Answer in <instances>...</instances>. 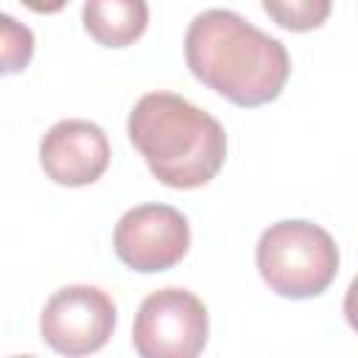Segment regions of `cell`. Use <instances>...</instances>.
Wrapping results in <instances>:
<instances>
[{"label":"cell","instance_id":"cell-1","mask_svg":"<svg viewBox=\"0 0 358 358\" xmlns=\"http://www.w3.org/2000/svg\"><path fill=\"white\" fill-rule=\"evenodd\" d=\"M185 62L201 84L246 109L274 101L291 76L285 45L229 8L193 17L185 34Z\"/></svg>","mask_w":358,"mask_h":358},{"label":"cell","instance_id":"cell-2","mask_svg":"<svg viewBox=\"0 0 358 358\" xmlns=\"http://www.w3.org/2000/svg\"><path fill=\"white\" fill-rule=\"evenodd\" d=\"M129 140L168 187L207 185L227 159L224 126L176 92H148L129 112Z\"/></svg>","mask_w":358,"mask_h":358},{"label":"cell","instance_id":"cell-3","mask_svg":"<svg viewBox=\"0 0 358 358\" xmlns=\"http://www.w3.org/2000/svg\"><path fill=\"white\" fill-rule=\"evenodd\" d=\"M263 282L285 299H310L338 274V246L327 229L305 218L271 224L257 241Z\"/></svg>","mask_w":358,"mask_h":358},{"label":"cell","instance_id":"cell-4","mask_svg":"<svg viewBox=\"0 0 358 358\" xmlns=\"http://www.w3.org/2000/svg\"><path fill=\"white\" fill-rule=\"evenodd\" d=\"M207 308L187 288H159L140 302L131 341L140 358H199L207 344Z\"/></svg>","mask_w":358,"mask_h":358},{"label":"cell","instance_id":"cell-5","mask_svg":"<svg viewBox=\"0 0 358 358\" xmlns=\"http://www.w3.org/2000/svg\"><path fill=\"white\" fill-rule=\"evenodd\" d=\"M117 308L112 296L95 285H64L42 308V338L67 358L98 352L115 330Z\"/></svg>","mask_w":358,"mask_h":358},{"label":"cell","instance_id":"cell-6","mask_svg":"<svg viewBox=\"0 0 358 358\" xmlns=\"http://www.w3.org/2000/svg\"><path fill=\"white\" fill-rule=\"evenodd\" d=\"M190 246V224L171 204H140L115 227V255L143 274L173 268Z\"/></svg>","mask_w":358,"mask_h":358},{"label":"cell","instance_id":"cell-7","mask_svg":"<svg viewBox=\"0 0 358 358\" xmlns=\"http://www.w3.org/2000/svg\"><path fill=\"white\" fill-rule=\"evenodd\" d=\"M109 157L112 148L103 129L81 117L53 123L39 143L42 171L64 187H84L101 179L109 168Z\"/></svg>","mask_w":358,"mask_h":358},{"label":"cell","instance_id":"cell-8","mask_svg":"<svg viewBox=\"0 0 358 358\" xmlns=\"http://www.w3.org/2000/svg\"><path fill=\"white\" fill-rule=\"evenodd\" d=\"M87 34L106 48H126L143 36L148 6L143 0H90L81 8Z\"/></svg>","mask_w":358,"mask_h":358},{"label":"cell","instance_id":"cell-9","mask_svg":"<svg viewBox=\"0 0 358 358\" xmlns=\"http://www.w3.org/2000/svg\"><path fill=\"white\" fill-rule=\"evenodd\" d=\"M263 11L288 31H310L324 22V17L330 14V3L327 0H285V3L266 0Z\"/></svg>","mask_w":358,"mask_h":358},{"label":"cell","instance_id":"cell-10","mask_svg":"<svg viewBox=\"0 0 358 358\" xmlns=\"http://www.w3.org/2000/svg\"><path fill=\"white\" fill-rule=\"evenodd\" d=\"M0 53H3V73L25 70L34 53L31 28L17 22L11 14H0Z\"/></svg>","mask_w":358,"mask_h":358},{"label":"cell","instance_id":"cell-11","mask_svg":"<svg viewBox=\"0 0 358 358\" xmlns=\"http://www.w3.org/2000/svg\"><path fill=\"white\" fill-rule=\"evenodd\" d=\"M344 316L350 322V327L358 333V274L352 277L347 294H344Z\"/></svg>","mask_w":358,"mask_h":358},{"label":"cell","instance_id":"cell-12","mask_svg":"<svg viewBox=\"0 0 358 358\" xmlns=\"http://www.w3.org/2000/svg\"><path fill=\"white\" fill-rule=\"evenodd\" d=\"M11 358H34V355H11Z\"/></svg>","mask_w":358,"mask_h":358}]
</instances>
